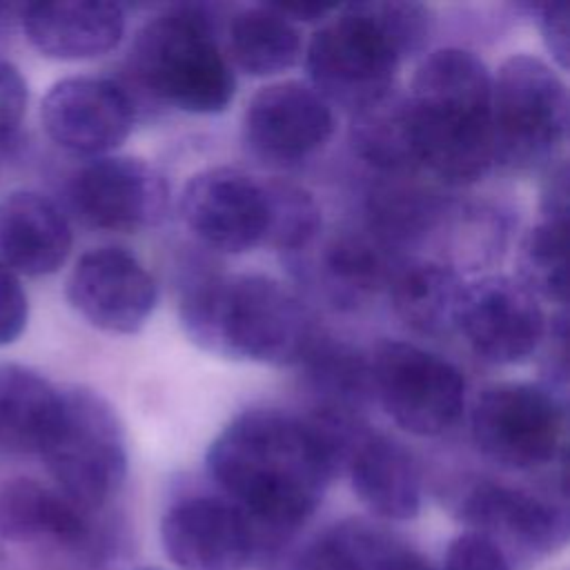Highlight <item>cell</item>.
Masks as SVG:
<instances>
[{
	"mask_svg": "<svg viewBox=\"0 0 570 570\" xmlns=\"http://www.w3.org/2000/svg\"><path fill=\"white\" fill-rule=\"evenodd\" d=\"M350 452L314 419L276 407L236 414L209 443L212 481L274 552L316 512Z\"/></svg>",
	"mask_w": 570,
	"mask_h": 570,
	"instance_id": "obj_1",
	"label": "cell"
},
{
	"mask_svg": "<svg viewBox=\"0 0 570 570\" xmlns=\"http://www.w3.org/2000/svg\"><path fill=\"white\" fill-rule=\"evenodd\" d=\"M178 318L200 350L272 367L298 365L318 338L303 301L265 274H187L178 294Z\"/></svg>",
	"mask_w": 570,
	"mask_h": 570,
	"instance_id": "obj_2",
	"label": "cell"
},
{
	"mask_svg": "<svg viewBox=\"0 0 570 570\" xmlns=\"http://www.w3.org/2000/svg\"><path fill=\"white\" fill-rule=\"evenodd\" d=\"M492 73L461 47L423 56L405 94L419 165L434 180L459 187L481 180L494 165Z\"/></svg>",
	"mask_w": 570,
	"mask_h": 570,
	"instance_id": "obj_3",
	"label": "cell"
},
{
	"mask_svg": "<svg viewBox=\"0 0 570 570\" xmlns=\"http://www.w3.org/2000/svg\"><path fill=\"white\" fill-rule=\"evenodd\" d=\"M419 53V24L407 4L356 2L321 22L305 49L309 85L352 114L394 91L403 60Z\"/></svg>",
	"mask_w": 570,
	"mask_h": 570,
	"instance_id": "obj_4",
	"label": "cell"
},
{
	"mask_svg": "<svg viewBox=\"0 0 570 570\" xmlns=\"http://www.w3.org/2000/svg\"><path fill=\"white\" fill-rule=\"evenodd\" d=\"M127 71L147 96L187 114L225 111L236 94V76L214 24L194 4L149 18L131 42Z\"/></svg>",
	"mask_w": 570,
	"mask_h": 570,
	"instance_id": "obj_5",
	"label": "cell"
},
{
	"mask_svg": "<svg viewBox=\"0 0 570 570\" xmlns=\"http://www.w3.org/2000/svg\"><path fill=\"white\" fill-rule=\"evenodd\" d=\"M40 459L67 499L87 512L105 508L127 479V441L116 407L85 385L60 387V410Z\"/></svg>",
	"mask_w": 570,
	"mask_h": 570,
	"instance_id": "obj_6",
	"label": "cell"
},
{
	"mask_svg": "<svg viewBox=\"0 0 570 570\" xmlns=\"http://www.w3.org/2000/svg\"><path fill=\"white\" fill-rule=\"evenodd\" d=\"M492 154L510 171H546L568 140V87L541 58L514 53L492 76Z\"/></svg>",
	"mask_w": 570,
	"mask_h": 570,
	"instance_id": "obj_7",
	"label": "cell"
},
{
	"mask_svg": "<svg viewBox=\"0 0 570 570\" xmlns=\"http://www.w3.org/2000/svg\"><path fill=\"white\" fill-rule=\"evenodd\" d=\"M470 434L476 450L497 465H548L563 450L566 399L543 383H490L470 407Z\"/></svg>",
	"mask_w": 570,
	"mask_h": 570,
	"instance_id": "obj_8",
	"label": "cell"
},
{
	"mask_svg": "<svg viewBox=\"0 0 570 570\" xmlns=\"http://www.w3.org/2000/svg\"><path fill=\"white\" fill-rule=\"evenodd\" d=\"M370 372L379 405L414 436H439L463 414L465 379L436 352L407 341H383L370 358Z\"/></svg>",
	"mask_w": 570,
	"mask_h": 570,
	"instance_id": "obj_9",
	"label": "cell"
},
{
	"mask_svg": "<svg viewBox=\"0 0 570 570\" xmlns=\"http://www.w3.org/2000/svg\"><path fill=\"white\" fill-rule=\"evenodd\" d=\"M548 330L539 298L514 276L488 274L465 283L456 327L476 358L490 365L530 361Z\"/></svg>",
	"mask_w": 570,
	"mask_h": 570,
	"instance_id": "obj_10",
	"label": "cell"
},
{
	"mask_svg": "<svg viewBox=\"0 0 570 570\" xmlns=\"http://www.w3.org/2000/svg\"><path fill=\"white\" fill-rule=\"evenodd\" d=\"M169 183L136 156H100L85 163L69 180L76 216L102 232H142L160 225L169 212Z\"/></svg>",
	"mask_w": 570,
	"mask_h": 570,
	"instance_id": "obj_11",
	"label": "cell"
},
{
	"mask_svg": "<svg viewBox=\"0 0 570 570\" xmlns=\"http://www.w3.org/2000/svg\"><path fill=\"white\" fill-rule=\"evenodd\" d=\"M136 98L116 78L69 76L49 87L40 105L49 140L73 156L100 158L118 149L136 125Z\"/></svg>",
	"mask_w": 570,
	"mask_h": 570,
	"instance_id": "obj_12",
	"label": "cell"
},
{
	"mask_svg": "<svg viewBox=\"0 0 570 570\" xmlns=\"http://www.w3.org/2000/svg\"><path fill=\"white\" fill-rule=\"evenodd\" d=\"M178 212L185 227L209 249L243 254L265 245V180L238 167L218 165L194 174L180 191Z\"/></svg>",
	"mask_w": 570,
	"mask_h": 570,
	"instance_id": "obj_13",
	"label": "cell"
},
{
	"mask_svg": "<svg viewBox=\"0 0 570 570\" xmlns=\"http://www.w3.org/2000/svg\"><path fill=\"white\" fill-rule=\"evenodd\" d=\"M240 125L252 156L274 167H292L327 145L334 111L309 82L278 80L247 100Z\"/></svg>",
	"mask_w": 570,
	"mask_h": 570,
	"instance_id": "obj_14",
	"label": "cell"
},
{
	"mask_svg": "<svg viewBox=\"0 0 570 570\" xmlns=\"http://www.w3.org/2000/svg\"><path fill=\"white\" fill-rule=\"evenodd\" d=\"M65 294L91 327L120 336L140 332L158 303L151 272L116 245L85 252L69 272Z\"/></svg>",
	"mask_w": 570,
	"mask_h": 570,
	"instance_id": "obj_15",
	"label": "cell"
},
{
	"mask_svg": "<svg viewBox=\"0 0 570 570\" xmlns=\"http://www.w3.org/2000/svg\"><path fill=\"white\" fill-rule=\"evenodd\" d=\"M160 539L178 570H243L256 552L247 517L220 497H187L160 521Z\"/></svg>",
	"mask_w": 570,
	"mask_h": 570,
	"instance_id": "obj_16",
	"label": "cell"
},
{
	"mask_svg": "<svg viewBox=\"0 0 570 570\" xmlns=\"http://www.w3.org/2000/svg\"><path fill=\"white\" fill-rule=\"evenodd\" d=\"M459 514L472 532L492 539L501 550L510 543L546 554L563 548L570 530L563 503L499 481L472 483L459 501Z\"/></svg>",
	"mask_w": 570,
	"mask_h": 570,
	"instance_id": "obj_17",
	"label": "cell"
},
{
	"mask_svg": "<svg viewBox=\"0 0 570 570\" xmlns=\"http://www.w3.org/2000/svg\"><path fill=\"white\" fill-rule=\"evenodd\" d=\"M20 24L42 56L91 60L114 51L125 36V11L102 0H53L20 7Z\"/></svg>",
	"mask_w": 570,
	"mask_h": 570,
	"instance_id": "obj_18",
	"label": "cell"
},
{
	"mask_svg": "<svg viewBox=\"0 0 570 570\" xmlns=\"http://www.w3.org/2000/svg\"><path fill=\"white\" fill-rule=\"evenodd\" d=\"M91 514L38 479L11 476L0 483V537L7 541L85 552L96 541Z\"/></svg>",
	"mask_w": 570,
	"mask_h": 570,
	"instance_id": "obj_19",
	"label": "cell"
},
{
	"mask_svg": "<svg viewBox=\"0 0 570 570\" xmlns=\"http://www.w3.org/2000/svg\"><path fill=\"white\" fill-rule=\"evenodd\" d=\"M71 245V225L51 198L31 189H16L0 198V265L13 274H56Z\"/></svg>",
	"mask_w": 570,
	"mask_h": 570,
	"instance_id": "obj_20",
	"label": "cell"
},
{
	"mask_svg": "<svg viewBox=\"0 0 570 570\" xmlns=\"http://www.w3.org/2000/svg\"><path fill=\"white\" fill-rule=\"evenodd\" d=\"M345 470L361 503L387 521H407L421 510V474L410 450L396 439L367 430Z\"/></svg>",
	"mask_w": 570,
	"mask_h": 570,
	"instance_id": "obj_21",
	"label": "cell"
},
{
	"mask_svg": "<svg viewBox=\"0 0 570 570\" xmlns=\"http://www.w3.org/2000/svg\"><path fill=\"white\" fill-rule=\"evenodd\" d=\"M394 265L390 249L370 232H336L321 245L309 274L334 307L354 309L387 287Z\"/></svg>",
	"mask_w": 570,
	"mask_h": 570,
	"instance_id": "obj_22",
	"label": "cell"
},
{
	"mask_svg": "<svg viewBox=\"0 0 570 570\" xmlns=\"http://www.w3.org/2000/svg\"><path fill=\"white\" fill-rule=\"evenodd\" d=\"M463 287V276L436 258L396 263L387 281L396 316L421 336L454 332Z\"/></svg>",
	"mask_w": 570,
	"mask_h": 570,
	"instance_id": "obj_23",
	"label": "cell"
},
{
	"mask_svg": "<svg viewBox=\"0 0 570 570\" xmlns=\"http://www.w3.org/2000/svg\"><path fill=\"white\" fill-rule=\"evenodd\" d=\"M450 200L419 180V174L379 176L367 194L370 234L387 249L425 240L439 227Z\"/></svg>",
	"mask_w": 570,
	"mask_h": 570,
	"instance_id": "obj_24",
	"label": "cell"
},
{
	"mask_svg": "<svg viewBox=\"0 0 570 570\" xmlns=\"http://www.w3.org/2000/svg\"><path fill=\"white\" fill-rule=\"evenodd\" d=\"M305 570H432V566L387 528L345 519L307 550Z\"/></svg>",
	"mask_w": 570,
	"mask_h": 570,
	"instance_id": "obj_25",
	"label": "cell"
},
{
	"mask_svg": "<svg viewBox=\"0 0 570 570\" xmlns=\"http://www.w3.org/2000/svg\"><path fill=\"white\" fill-rule=\"evenodd\" d=\"M227 56L249 76H276L301 60L303 36L276 4L243 7L229 18Z\"/></svg>",
	"mask_w": 570,
	"mask_h": 570,
	"instance_id": "obj_26",
	"label": "cell"
},
{
	"mask_svg": "<svg viewBox=\"0 0 570 570\" xmlns=\"http://www.w3.org/2000/svg\"><path fill=\"white\" fill-rule=\"evenodd\" d=\"M298 365L314 399L312 410L363 419L365 405L374 399L367 356L347 343L318 334Z\"/></svg>",
	"mask_w": 570,
	"mask_h": 570,
	"instance_id": "obj_27",
	"label": "cell"
},
{
	"mask_svg": "<svg viewBox=\"0 0 570 570\" xmlns=\"http://www.w3.org/2000/svg\"><path fill=\"white\" fill-rule=\"evenodd\" d=\"M60 410V387L22 363H0V445L40 452Z\"/></svg>",
	"mask_w": 570,
	"mask_h": 570,
	"instance_id": "obj_28",
	"label": "cell"
},
{
	"mask_svg": "<svg viewBox=\"0 0 570 570\" xmlns=\"http://www.w3.org/2000/svg\"><path fill=\"white\" fill-rule=\"evenodd\" d=\"M352 145L379 176L423 171L419 165L405 94L390 91L352 118Z\"/></svg>",
	"mask_w": 570,
	"mask_h": 570,
	"instance_id": "obj_29",
	"label": "cell"
},
{
	"mask_svg": "<svg viewBox=\"0 0 570 570\" xmlns=\"http://www.w3.org/2000/svg\"><path fill=\"white\" fill-rule=\"evenodd\" d=\"M434 234L445 254L441 263L461 274V269H479L497 258V252L505 245V220L490 205H456L450 200Z\"/></svg>",
	"mask_w": 570,
	"mask_h": 570,
	"instance_id": "obj_30",
	"label": "cell"
},
{
	"mask_svg": "<svg viewBox=\"0 0 570 570\" xmlns=\"http://www.w3.org/2000/svg\"><path fill=\"white\" fill-rule=\"evenodd\" d=\"M566 245L568 223L539 220L532 225L517 249V281L537 298L566 303Z\"/></svg>",
	"mask_w": 570,
	"mask_h": 570,
	"instance_id": "obj_31",
	"label": "cell"
},
{
	"mask_svg": "<svg viewBox=\"0 0 570 570\" xmlns=\"http://www.w3.org/2000/svg\"><path fill=\"white\" fill-rule=\"evenodd\" d=\"M265 191L269 207L265 245L289 256L312 247L323 232L316 198L305 187L278 178H267Z\"/></svg>",
	"mask_w": 570,
	"mask_h": 570,
	"instance_id": "obj_32",
	"label": "cell"
},
{
	"mask_svg": "<svg viewBox=\"0 0 570 570\" xmlns=\"http://www.w3.org/2000/svg\"><path fill=\"white\" fill-rule=\"evenodd\" d=\"M443 570H510V563L492 539L470 530L450 543Z\"/></svg>",
	"mask_w": 570,
	"mask_h": 570,
	"instance_id": "obj_33",
	"label": "cell"
},
{
	"mask_svg": "<svg viewBox=\"0 0 570 570\" xmlns=\"http://www.w3.org/2000/svg\"><path fill=\"white\" fill-rule=\"evenodd\" d=\"M29 321L27 292L11 269L0 265V347L18 341Z\"/></svg>",
	"mask_w": 570,
	"mask_h": 570,
	"instance_id": "obj_34",
	"label": "cell"
},
{
	"mask_svg": "<svg viewBox=\"0 0 570 570\" xmlns=\"http://www.w3.org/2000/svg\"><path fill=\"white\" fill-rule=\"evenodd\" d=\"M29 105V87L22 71L7 58H0V138L13 134Z\"/></svg>",
	"mask_w": 570,
	"mask_h": 570,
	"instance_id": "obj_35",
	"label": "cell"
},
{
	"mask_svg": "<svg viewBox=\"0 0 570 570\" xmlns=\"http://www.w3.org/2000/svg\"><path fill=\"white\" fill-rule=\"evenodd\" d=\"M528 9L534 13L546 49L559 69H568L570 40H568V4L566 2H530Z\"/></svg>",
	"mask_w": 570,
	"mask_h": 570,
	"instance_id": "obj_36",
	"label": "cell"
},
{
	"mask_svg": "<svg viewBox=\"0 0 570 570\" xmlns=\"http://www.w3.org/2000/svg\"><path fill=\"white\" fill-rule=\"evenodd\" d=\"M539 209L543 220L568 223V163L563 158L546 169Z\"/></svg>",
	"mask_w": 570,
	"mask_h": 570,
	"instance_id": "obj_37",
	"label": "cell"
},
{
	"mask_svg": "<svg viewBox=\"0 0 570 570\" xmlns=\"http://www.w3.org/2000/svg\"><path fill=\"white\" fill-rule=\"evenodd\" d=\"M292 22H318L332 13L330 7L321 4H276Z\"/></svg>",
	"mask_w": 570,
	"mask_h": 570,
	"instance_id": "obj_38",
	"label": "cell"
},
{
	"mask_svg": "<svg viewBox=\"0 0 570 570\" xmlns=\"http://www.w3.org/2000/svg\"><path fill=\"white\" fill-rule=\"evenodd\" d=\"M11 9H13L11 4H4V2H0V18H4V13H7V11H11Z\"/></svg>",
	"mask_w": 570,
	"mask_h": 570,
	"instance_id": "obj_39",
	"label": "cell"
},
{
	"mask_svg": "<svg viewBox=\"0 0 570 570\" xmlns=\"http://www.w3.org/2000/svg\"><path fill=\"white\" fill-rule=\"evenodd\" d=\"M142 570H154V568H142Z\"/></svg>",
	"mask_w": 570,
	"mask_h": 570,
	"instance_id": "obj_40",
	"label": "cell"
}]
</instances>
